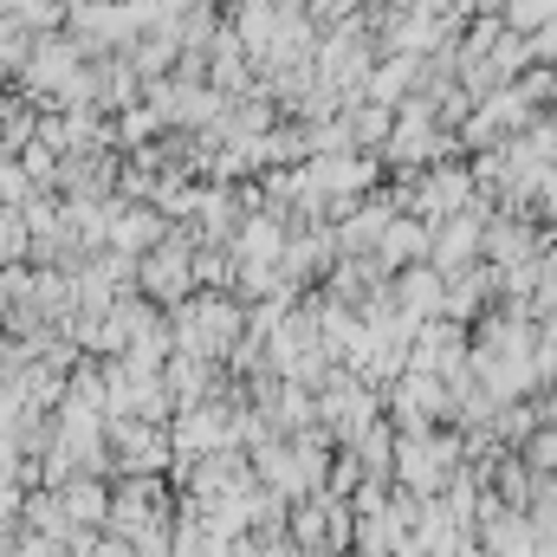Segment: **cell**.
Listing matches in <instances>:
<instances>
[{"label": "cell", "mask_w": 557, "mask_h": 557, "mask_svg": "<svg viewBox=\"0 0 557 557\" xmlns=\"http://www.w3.org/2000/svg\"><path fill=\"white\" fill-rule=\"evenodd\" d=\"M195 285H201V278H195V260L175 253V247H156V260H143V292L162 298V305H188Z\"/></svg>", "instance_id": "1"}]
</instances>
